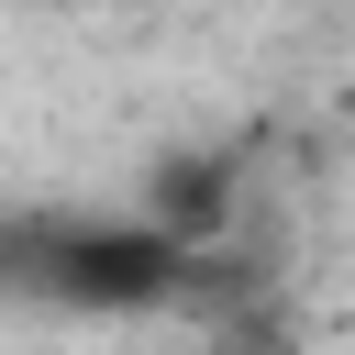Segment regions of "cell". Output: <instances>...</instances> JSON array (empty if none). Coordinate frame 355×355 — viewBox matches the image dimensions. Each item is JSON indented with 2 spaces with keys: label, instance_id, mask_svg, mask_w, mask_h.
<instances>
[{
  "label": "cell",
  "instance_id": "2",
  "mask_svg": "<svg viewBox=\"0 0 355 355\" xmlns=\"http://www.w3.org/2000/svg\"><path fill=\"white\" fill-rule=\"evenodd\" d=\"M233 211V178H222V155H189V166H155V189H144V222H166L178 244H200L211 222Z\"/></svg>",
  "mask_w": 355,
  "mask_h": 355
},
{
  "label": "cell",
  "instance_id": "1",
  "mask_svg": "<svg viewBox=\"0 0 355 355\" xmlns=\"http://www.w3.org/2000/svg\"><path fill=\"white\" fill-rule=\"evenodd\" d=\"M200 244L166 222H55V233H0V288L55 300V311H155L178 300Z\"/></svg>",
  "mask_w": 355,
  "mask_h": 355
}]
</instances>
